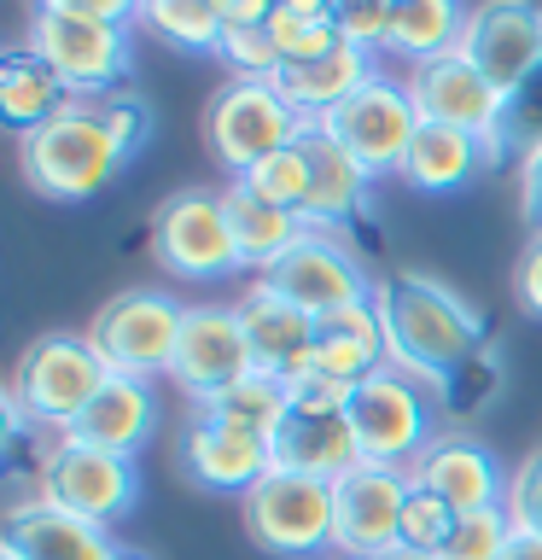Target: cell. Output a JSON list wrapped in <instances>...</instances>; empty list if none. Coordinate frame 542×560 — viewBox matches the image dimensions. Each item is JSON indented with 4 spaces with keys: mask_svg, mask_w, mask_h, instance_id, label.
<instances>
[{
    "mask_svg": "<svg viewBox=\"0 0 542 560\" xmlns=\"http://www.w3.org/2000/svg\"><path fill=\"white\" fill-rule=\"evenodd\" d=\"M152 427H157L152 385L111 374L99 385V397L82 409V420L70 427V438H82V444H94V450H111V455H129V462H134V455L146 450Z\"/></svg>",
    "mask_w": 542,
    "mask_h": 560,
    "instance_id": "obj_24",
    "label": "cell"
},
{
    "mask_svg": "<svg viewBox=\"0 0 542 560\" xmlns=\"http://www.w3.org/2000/svg\"><path fill=\"white\" fill-rule=\"evenodd\" d=\"M245 537L274 560H321L332 555V485L309 472H269L239 497Z\"/></svg>",
    "mask_w": 542,
    "mask_h": 560,
    "instance_id": "obj_8",
    "label": "cell"
},
{
    "mask_svg": "<svg viewBox=\"0 0 542 560\" xmlns=\"http://www.w3.org/2000/svg\"><path fill=\"white\" fill-rule=\"evenodd\" d=\"M374 70H379V65H374V52H367V47H356V42H339L332 52H321V59L280 65L269 82L280 88V100H286V105H292V112L304 117V122H321V117L332 112V105L356 94V88H362L367 77H374Z\"/></svg>",
    "mask_w": 542,
    "mask_h": 560,
    "instance_id": "obj_23",
    "label": "cell"
},
{
    "mask_svg": "<svg viewBox=\"0 0 542 560\" xmlns=\"http://www.w3.org/2000/svg\"><path fill=\"white\" fill-rule=\"evenodd\" d=\"M490 77V88L519 100L542 77V0H479L467 7V30L455 42Z\"/></svg>",
    "mask_w": 542,
    "mask_h": 560,
    "instance_id": "obj_15",
    "label": "cell"
},
{
    "mask_svg": "<svg viewBox=\"0 0 542 560\" xmlns=\"http://www.w3.org/2000/svg\"><path fill=\"white\" fill-rule=\"evenodd\" d=\"M245 187L257 192V199H269V205H286V210H297L304 217V205H309V187H315V175H309V152L297 147H280V152H269L257 170H245L239 175Z\"/></svg>",
    "mask_w": 542,
    "mask_h": 560,
    "instance_id": "obj_31",
    "label": "cell"
},
{
    "mask_svg": "<svg viewBox=\"0 0 542 560\" xmlns=\"http://www.w3.org/2000/svg\"><path fill=\"white\" fill-rule=\"evenodd\" d=\"M251 368H257L251 362V339H245L234 304H187L169 380L181 385V397L192 402V409L210 402V397H222L227 385L245 380Z\"/></svg>",
    "mask_w": 542,
    "mask_h": 560,
    "instance_id": "obj_17",
    "label": "cell"
},
{
    "mask_svg": "<svg viewBox=\"0 0 542 560\" xmlns=\"http://www.w3.org/2000/svg\"><path fill=\"white\" fill-rule=\"evenodd\" d=\"M402 82H409V94H414L420 122H444V129L479 135L490 164L507 158V112H514V100L496 94L490 77L472 59H461V52H437V59L402 70Z\"/></svg>",
    "mask_w": 542,
    "mask_h": 560,
    "instance_id": "obj_13",
    "label": "cell"
},
{
    "mask_svg": "<svg viewBox=\"0 0 542 560\" xmlns=\"http://www.w3.org/2000/svg\"><path fill=\"white\" fill-rule=\"evenodd\" d=\"M111 560H152V555H140V549H122V542H117V555Z\"/></svg>",
    "mask_w": 542,
    "mask_h": 560,
    "instance_id": "obj_43",
    "label": "cell"
},
{
    "mask_svg": "<svg viewBox=\"0 0 542 560\" xmlns=\"http://www.w3.org/2000/svg\"><path fill=\"white\" fill-rule=\"evenodd\" d=\"M175 462L199 490H216V497H245L257 479L274 472V450L269 438L239 427L216 409H192L181 438H175Z\"/></svg>",
    "mask_w": 542,
    "mask_h": 560,
    "instance_id": "obj_16",
    "label": "cell"
},
{
    "mask_svg": "<svg viewBox=\"0 0 542 560\" xmlns=\"http://www.w3.org/2000/svg\"><path fill=\"white\" fill-rule=\"evenodd\" d=\"M507 542H514V520H507V508H472V514H455L437 560H502Z\"/></svg>",
    "mask_w": 542,
    "mask_h": 560,
    "instance_id": "obj_32",
    "label": "cell"
},
{
    "mask_svg": "<svg viewBox=\"0 0 542 560\" xmlns=\"http://www.w3.org/2000/svg\"><path fill=\"white\" fill-rule=\"evenodd\" d=\"M35 485H42L47 502L70 508V514L94 520L111 532L117 520H129L140 508V462L129 455H111V450H94L82 438H42V455H35Z\"/></svg>",
    "mask_w": 542,
    "mask_h": 560,
    "instance_id": "obj_7",
    "label": "cell"
},
{
    "mask_svg": "<svg viewBox=\"0 0 542 560\" xmlns=\"http://www.w3.org/2000/svg\"><path fill=\"white\" fill-rule=\"evenodd\" d=\"M59 112H70V88L17 42L7 59H0V117H7L17 135H30V129H42V122H52Z\"/></svg>",
    "mask_w": 542,
    "mask_h": 560,
    "instance_id": "obj_27",
    "label": "cell"
},
{
    "mask_svg": "<svg viewBox=\"0 0 542 560\" xmlns=\"http://www.w3.org/2000/svg\"><path fill=\"white\" fill-rule=\"evenodd\" d=\"M134 24L146 35H157L164 47H175V52H210V59H216V42L227 30L210 0H140Z\"/></svg>",
    "mask_w": 542,
    "mask_h": 560,
    "instance_id": "obj_29",
    "label": "cell"
},
{
    "mask_svg": "<svg viewBox=\"0 0 542 560\" xmlns=\"http://www.w3.org/2000/svg\"><path fill=\"white\" fill-rule=\"evenodd\" d=\"M280 472H309V479H344L362 462V444L350 432L344 409H292L269 438Z\"/></svg>",
    "mask_w": 542,
    "mask_h": 560,
    "instance_id": "obj_22",
    "label": "cell"
},
{
    "mask_svg": "<svg viewBox=\"0 0 542 560\" xmlns=\"http://www.w3.org/2000/svg\"><path fill=\"white\" fill-rule=\"evenodd\" d=\"M0 549L17 555V560H111L117 555V537L105 525L70 514V508L47 502L42 485L17 479L12 485V502H7V525H0Z\"/></svg>",
    "mask_w": 542,
    "mask_h": 560,
    "instance_id": "obj_18",
    "label": "cell"
},
{
    "mask_svg": "<svg viewBox=\"0 0 542 560\" xmlns=\"http://www.w3.org/2000/svg\"><path fill=\"white\" fill-rule=\"evenodd\" d=\"M344 415L362 444V462H385V467H414L420 450L444 432L437 427V397L426 385H414L409 374H397L391 362L350 392Z\"/></svg>",
    "mask_w": 542,
    "mask_h": 560,
    "instance_id": "obj_11",
    "label": "cell"
},
{
    "mask_svg": "<svg viewBox=\"0 0 542 560\" xmlns=\"http://www.w3.org/2000/svg\"><path fill=\"white\" fill-rule=\"evenodd\" d=\"M216 59L234 70V77H262V82H269L280 70V47H274L269 24H245V30H222Z\"/></svg>",
    "mask_w": 542,
    "mask_h": 560,
    "instance_id": "obj_35",
    "label": "cell"
},
{
    "mask_svg": "<svg viewBox=\"0 0 542 560\" xmlns=\"http://www.w3.org/2000/svg\"><path fill=\"white\" fill-rule=\"evenodd\" d=\"M42 12H76V18H99V24H134L140 0H30Z\"/></svg>",
    "mask_w": 542,
    "mask_h": 560,
    "instance_id": "obj_39",
    "label": "cell"
},
{
    "mask_svg": "<svg viewBox=\"0 0 542 560\" xmlns=\"http://www.w3.org/2000/svg\"><path fill=\"white\" fill-rule=\"evenodd\" d=\"M257 280H269L280 298H292L297 310L315 315V322H327V315H339L350 304H367L379 287L374 269H367V257L356 252V234H350V228H309V234Z\"/></svg>",
    "mask_w": 542,
    "mask_h": 560,
    "instance_id": "obj_12",
    "label": "cell"
},
{
    "mask_svg": "<svg viewBox=\"0 0 542 560\" xmlns=\"http://www.w3.org/2000/svg\"><path fill=\"white\" fill-rule=\"evenodd\" d=\"M374 310L385 322V350H391V368L409 374L414 385L444 402L455 374L479 357L484 345V315L479 304H467L449 280L420 275V269H397L379 275L374 287Z\"/></svg>",
    "mask_w": 542,
    "mask_h": 560,
    "instance_id": "obj_1",
    "label": "cell"
},
{
    "mask_svg": "<svg viewBox=\"0 0 542 560\" xmlns=\"http://www.w3.org/2000/svg\"><path fill=\"white\" fill-rule=\"evenodd\" d=\"M391 560H437V555H402V549H397Z\"/></svg>",
    "mask_w": 542,
    "mask_h": 560,
    "instance_id": "obj_44",
    "label": "cell"
},
{
    "mask_svg": "<svg viewBox=\"0 0 542 560\" xmlns=\"http://www.w3.org/2000/svg\"><path fill=\"white\" fill-rule=\"evenodd\" d=\"M409 467L356 462L332 479V560H385L402 549V508H409Z\"/></svg>",
    "mask_w": 542,
    "mask_h": 560,
    "instance_id": "obj_14",
    "label": "cell"
},
{
    "mask_svg": "<svg viewBox=\"0 0 542 560\" xmlns=\"http://www.w3.org/2000/svg\"><path fill=\"white\" fill-rule=\"evenodd\" d=\"M502 560H542V537L514 532V542H507V555H502Z\"/></svg>",
    "mask_w": 542,
    "mask_h": 560,
    "instance_id": "obj_42",
    "label": "cell"
},
{
    "mask_svg": "<svg viewBox=\"0 0 542 560\" xmlns=\"http://www.w3.org/2000/svg\"><path fill=\"white\" fill-rule=\"evenodd\" d=\"M187 304L164 287H122L94 310L87 322V345L105 357V368L122 380H169L175 345H181Z\"/></svg>",
    "mask_w": 542,
    "mask_h": 560,
    "instance_id": "obj_5",
    "label": "cell"
},
{
    "mask_svg": "<svg viewBox=\"0 0 542 560\" xmlns=\"http://www.w3.org/2000/svg\"><path fill=\"white\" fill-rule=\"evenodd\" d=\"M519 210L531 228H542V140L519 158Z\"/></svg>",
    "mask_w": 542,
    "mask_h": 560,
    "instance_id": "obj_40",
    "label": "cell"
},
{
    "mask_svg": "<svg viewBox=\"0 0 542 560\" xmlns=\"http://www.w3.org/2000/svg\"><path fill=\"white\" fill-rule=\"evenodd\" d=\"M0 560H17V555H7V549H0Z\"/></svg>",
    "mask_w": 542,
    "mask_h": 560,
    "instance_id": "obj_45",
    "label": "cell"
},
{
    "mask_svg": "<svg viewBox=\"0 0 542 560\" xmlns=\"http://www.w3.org/2000/svg\"><path fill=\"white\" fill-rule=\"evenodd\" d=\"M297 135H304V117L262 77H227L204 105V147L234 182L245 170H257L269 152L292 147Z\"/></svg>",
    "mask_w": 542,
    "mask_h": 560,
    "instance_id": "obj_9",
    "label": "cell"
},
{
    "mask_svg": "<svg viewBox=\"0 0 542 560\" xmlns=\"http://www.w3.org/2000/svg\"><path fill=\"white\" fill-rule=\"evenodd\" d=\"M17 170H24L30 192H42V199L82 205L129 170V147L105 129L94 105L70 100V112H59L30 135H17Z\"/></svg>",
    "mask_w": 542,
    "mask_h": 560,
    "instance_id": "obj_3",
    "label": "cell"
},
{
    "mask_svg": "<svg viewBox=\"0 0 542 560\" xmlns=\"http://www.w3.org/2000/svg\"><path fill=\"white\" fill-rule=\"evenodd\" d=\"M105 380H111V368L87 345V332H42V339H30L7 380L12 432H42V438L70 432L87 402L99 397Z\"/></svg>",
    "mask_w": 542,
    "mask_h": 560,
    "instance_id": "obj_2",
    "label": "cell"
},
{
    "mask_svg": "<svg viewBox=\"0 0 542 560\" xmlns=\"http://www.w3.org/2000/svg\"><path fill=\"white\" fill-rule=\"evenodd\" d=\"M321 129L339 140L374 182H385V175H402V164H409V147L420 135V112H414L409 82L391 77V70H374L356 94L339 100L321 117Z\"/></svg>",
    "mask_w": 542,
    "mask_h": 560,
    "instance_id": "obj_10",
    "label": "cell"
},
{
    "mask_svg": "<svg viewBox=\"0 0 542 560\" xmlns=\"http://www.w3.org/2000/svg\"><path fill=\"white\" fill-rule=\"evenodd\" d=\"M199 409H216V415H227V420H239V427L274 438V427L292 415V385L280 380V374H262V368H251L245 380H234L222 397L199 402Z\"/></svg>",
    "mask_w": 542,
    "mask_h": 560,
    "instance_id": "obj_30",
    "label": "cell"
},
{
    "mask_svg": "<svg viewBox=\"0 0 542 560\" xmlns=\"http://www.w3.org/2000/svg\"><path fill=\"white\" fill-rule=\"evenodd\" d=\"M514 298L525 315L542 322V228H531V240L519 245V262H514Z\"/></svg>",
    "mask_w": 542,
    "mask_h": 560,
    "instance_id": "obj_38",
    "label": "cell"
},
{
    "mask_svg": "<svg viewBox=\"0 0 542 560\" xmlns=\"http://www.w3.org/2000/svg\"><path fill=\"white\" fill-rule=\"evenodd\" d=\"M24 47L70 88V100L129 88V70H134V24H99V18L30 7Z\"/></svg>",
    "mask_w": 542,
    "mask_h": 560,
    "instance_id": "obj_4",
    "label": "cell"
},
{
    "mask_svg": "<svg viewBox=\"0 0 542 560\" xmlns=\"http://www.w3.org/2000/svg\"><path fill=\"white\" fill-rule=\"evenodd\" d=\"M507 520H514V532H531L542 537V450L525 455V462L507 472Z\"/></svg>",
    "mask_w": 542,
    "mask_h": 560,
    "instance_id": "obj_37",
    "label": "cell"
},
{
    "mask_svg": "<svg viewBox=\"0 0 542 560\" xmlns=\"http://www.w3.org/2000/svg\"><path fill=\"white\" fill-rule=\"evenodd\" d=\"M409 479L432 497H444L455 514H472V508H502L507 502V467L496 462V450L472 432H437L420 462L409 467Z\"/></svg>",
    "mask_w": 542,
    "mask_h": 560,
    "instance_id": "obj_19",
    "label": "cell"
},
{
    "mask_svg": "<svg viewBox=\"0 0 542 560\" xmlns=\"http://www.w3.org/2000/svg\"><path fill=\"white\" fill-rule=\"evenodd\" d=\"M234 310H239L245 339H251V362L262 374L292 380L297 368L309 362L315 339H321V322H315L309 310H297L292 298H280L269 280H251V287L234 298Z\"/></svg>",
    "mask_w": 542,
    "mask_h": 560,
    "instance_id": "obj_20",
    "label": "cell"
},
{
    "mask_svg": "<svg viewBox=\"0 0 542 560\" xmlns=\"http://www.w3.org/2000/svg\"><path fill=\"white\" fill-rule=\"evenodd\" d=\"M222 205H227V228H234V245H239V269H251V280L269 275L274 262L309 234V222L297 217V210L257 199L245 182H227L222 187Z\"/></svg>",
    "mask_w": 542,
    "mask_h": 560,
    "instance_id": "obj_25",
    "label": "cell"
},
{
    "mask_svg": "<svg viewBox=\"0 0 542 560\" xmlns=\"http://www.w3.org/2000/svg\"><path fill=\"white\" fill-rule=\"evenodd\" d=\"M385 560H391V555H385Z\"/></svg>",
    "mask_w": 542,
    "mask_h": 560,
    "instance_id": "obj_46",
    "label": "cell"
},
{
    "mask_svg": "<svg viewBox=\"0 0 542 560\" xmlns=\"http://www.w3.org/2000/svg\"><path fill=\"white\" fill-rule=\"evenodd\" d=\"M152 262L187 287H216L239 275V245L227 228V205L216 187H175L152 210Z\"/></svg>",
    "mask_w": 542,
    "mask_h": 560,
    "instance_id": "obj_6",
    "label": "cell"
},
{
    "mask_svg": "<svg viewBox=\"0 0 542 560\" xmlns=\"http://www.w3.org/2000/svg\"><path fill=\"white\" fill-rule=\"evenodd\" d=\"M210 7L222 12L227 30H245V24H269V12L280 7V0H210Z\"/></svg>",
    "mask_w": 542,
    "mask_h": 560,
    "instance_id": "obj_41",
    "label": "cell"
},
{
    "mask_svg": "<svg viewBox=\"0 0 542 560\" xmlns=\"http://www.w3.org/2000/svg\"><path fill=\"white\" fill-rule=\"evenodd\" d=\"M484 164H490V152H484L479 135L444 129V122H420V135L409 147V164H402L397 182L409 192H426V199H444V192H461Z\"/></svg>",
    "mask_w": 542,
    "mask_h": 560,
    "instance_id": "obj_26",
    "label": "cell"
},
{
    "mask_svg": "<svg viewBox=\"0 0 542 560\" xmlns=\"http://www.w3.org/2000/svg\"><path fill=\"white\" fill-rule=\"evenodd\" d=\"M82 105H94L105 129H111L122 147H129V158L152 140V105H146V94H140V88H111V94H94V100H82Z\"/></svg>",
    "mask_w": 542,
    "mask_h": 560,
    "instance_id": "obj_34",
    "label": "cell"
},
{
    "mask_svg": "<svg viewBox=\"0 0 542 560\" xmlns=\"http://www.w3.org/2000/svg\"><path fill=\"white\" fill-rule=\"evenodd\" d=\"M461 30H467L461 0H397L385 52H397L402 65H426V59H437V52H455Z\"/></svg>",
    "mask_w": 542,
    "mask_h": 560,
    "instance_id": "obj_28",
    "label": "cell"
},
{
    "mask_svg": "<svg viewBox=\"0 0 542 560\" xmlns=\"http://www.w3.org/2000/svg\"><path fill=\"white\" fill-rule=\"evenodd\" d=\"M297 147L309 152V175H315L304 222L309 228H356L367 210H374V175H367L356 158L321 129V122H304Z\"/></svg>",
    "mask_w": 542,
    "mask_h": 560,
    "instance_id": "obj_21",
    "label": "cell"
},
{
    "mask_svg": "<svg viewBox=\"0 0 542 560\" xmlns=\"http://www.w3.org/2000/svg\"><path fill=\"white\" fill-rule=\"evenodd\" d=\"M391 12H397V0H332V24H339V35L367 47V52H385Z\"/></svg>",
    "mask_w": 542,
    "mask_h": 560,
    "instance_id": "obj_36",
    "label": "cell"
},
{
    "mask_svg": "<svg viewBox=\"0 0 542 560\" xmlns=\"http://www.w3.org/2000/svg\"><path fill=\"white\" fill-rule=\"evenodd\" d=\"M455 525V508L444 497H432V490H409V508H402V555H437L444 549Z\"/></svg>",
    "mask_w": 542,
    "mask_h": 560,
    "instance_id": "obj_33",
    "label": "cell"
}]
</instances>
